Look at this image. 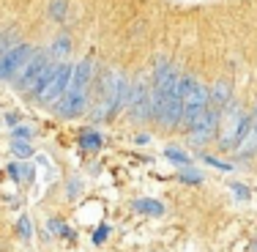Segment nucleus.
<instances>
[{
	"label": "nucleus",
	"mask_w": 257,
	"mask_h": 252,
	"mask_svg": "<svg viewBox=\"0 0 257 252\" xmlns=\"http://www.w3.org/2000/svg\"><path fill=\"white\" fill-rule=\"evenodd\" d=\"M14 36H17V30H6V33H0V55H3L6 50H9L11 44H17V41H14Z\"/></svg>",
	"instance_id": "obj_21"
},
{
	"label": "nucleus",
	"mask_w": 257,
	"mask_h": 252,
	"mask_svg": "<svg viewBox=\"0 0 257 252\" xmlns=\"http://www.w3.org/2000/svg\"><path fill=\"white\" fill-rule=\"evenodd\" d=\"M219 118H222V113L219 110H213V107H208L203 115H200V121L194 124V129L189 132V143L197 148V145H205V143H211L213 137H216V132H219Z\"/></svg>",
	"instance_id": "obj_9"
},
{
	"label": "nucleus",
	"mask_w": 257,
	"mask_h": 252,
	"mask_svg": "<svg viewBox=\"0 0 257 252\" xmlns=\"http://www.w3.org/2000/svg\"><path fill=\"white\" fill-rule=\"evenodd\" d=\"M71 69H74V63H69V60H55L52 74L47 77V82L41 85L39 91H36L33 104H39V107H55V104L63 99L66 88H69Z\"/></svg>",
	"instance_id": "obj_6"
},
{
	"label": "nucleus",
	"mask_w": 257,
	"mask_h": 252,
	"mask_svg": "<svg viewBox=\"0 0 257 252\" xmlns=\"http://www.w3.org/2000/svg\"><path fill=\"white\" fill-rule=\"evenodd\" d=\"M252 118H254V121H257V104H254V113H252Z\"/></svg>",
	"instance_id": "obj_27"
},
{
	"label": "nucleus",
	"mask_w": 257,
	"mask_h": 252,
	"mask_svg": "<svg viewBox=\"0 0 257 252\" xmlns=\"http://www.w3.org/2000/svg\"><path fill=\"white\" fill-rule=\"evenodd\" d=\"M17 230H20L22 241H30V238H33V227H30V217H28V214H22V217H20V222H17Z\"/></svg>",
	"instance_id": "obj_19"
},
{
	"label": "nucleus",
	"mask_w": 257,
	"mask_h": 252,
	"mask_svg": "<svg viewBox=\"0 0 257 252\" xmlns=\"http://www.w3.org/2000/svg\"><path fill=\"white\" fill-rule=\"evenodd\" d=\"M90 82H93V58H82L71 69V79L63 99L55 104V115L66 121H74L90 107Z\"/></svg>",
	"instance_id": "obj_1"
},
{
	"label": "nucleus",
	"mask_w": 257,
	"mask_h": 252,
	"mask_svg": "<svg viewBox=\"0 0 257 252\" xmlns=\"http://www.w3.org/2000/svg\"><path fill=\"white\" fill-rule=\"evenodd\" d=\"M123 71L120 69H112V71H104L101 77V96H99V104L93 110V118L96 121H112L120 110V82H123Z\"/></svg>",
	"instance_id": "obj_5"
},
{
	"label": "nucleus",
	"mask_w": 257,
	"mask_h": 252,
	"mask_svg": "<svg viewBox=\"0 0 257 252\" xmlns=\"http://www.w3.org/2000/svg\"><path fill=\"white\" fill-rule=\"evenodd\" d=\"M208 94H211V107L222 113V110L232 102V82L227 77H222V79H216V82L208 88Z\"/></svg>",
	"instance_id": "obj_10"
},
{
	"label": "nucleus",
	"mask_w": 257,
	"mask_h": 252,
	"mask_svg": "<svg viewBox=\"0 0 257 252\" xmlns=\"http://www.w3.org/2000/svg\"><path fill=\"white\" fill-rule=\"evenodd\" d=\"M14 137H17V140H30V137H33V129H28V126H14Z\"/></svg>",
	"instance_id": "obj_25"
},
{
	"label": "nucleus",
	"mask_w": 257,
	"mask_h": 252,
	"mask_svg": "<svg viewBox=\"0 0 257 252\" xmlns=\"http://www.w3.org/2000/svg\"><path fill=\"white\" fill-rule=\"evenodd\" d=\"M232 198H235V200H241V203H246L249 198H252V195H249V189L246 187H243V184H232Z\"/></svg>",
	"instance_id": "obj_22"
},
{
	"label": "nucleus",
	"mask_w": 257,
	"mask_h": 252,
	"mask_svg": "<svg viewBox=\"0 0 257 252\" xmlns=\"http://www.w3.org/2000/svg\"><path fill=\"white\" fill-rule=\"evenodd\" d=\"M47 230H50L52 236H58V238L69 236V227H66V222H63V219H58V217H52L50 222H47Z\"/></svg>",
	"instance_id": "obj_18"
},
{
	"label": "nucleus",
	"mask_w": 257,
	"mask_h": 252,
	"mask_svg": "<svg viewBox=\"0 0 257 252\" xmlns=\"http://www.w3.org/2000/svg\"><path fill=\"white\" fill-rule=\"evenodd\" d=\"M134 211L145 214V217H162L164 214V206L154 198H137L134 200Z\"/></svg>",
	"instance_id": "obj_12"
},
{
	"label": "nucleus",
	"mask_w": 257,
	"mask_h": 252,
	"mask_svg": "<svg viewBox=\"0 0 257 252\" xmlns=\"http://www.w3.org/2000/svg\"><path fill=\"white\" fill-rule=\"evenodd\" d=\"M203 159H205V164H211V167L222 170V173H230V170H232V164L222 162V159H216V156H203Z\"/></svg>",
	"instance_id": "obj_23"
},
{
	"label": "nucleus",
	"mask_w": 257,
	"mask_h": 252,
	"mask_svg": "<svg viewBox=\"0 0 257 252\" xmlns=\"http://www.w3.org/2000/svg\"><path fill=\"white\" fill-rule=\"evenodd\" d=\"M55 69V60L50 58V52H41L36 50L25 63L20 66V71L14 74L11 79V85H14V91H20V94H28L30 99L36 96V91L41 88V85L47 82V77L52 74Z\"/></svg>",
	"instance_id": "obj_2"
},
{
	"label": "nucleus",
	"mask_w": 257,
	"mask_h": 252,
	"mask_svg": "<svg viewBox=\"0 0 257 252\" xmlns=\"http://www.w3.org/2000/svg\"><path fill=\"white\" fill-rule=\"evenodd\" d=\"M252 113L241 107V102L232 99L227 107L222 110V118H219V132H216V143L222 151H232L238 145V140L246 134V129L252 126Z\"/></svg>",
	"instance_id": "obj_3"
},
{
	"label": "nucleus",
	"mask_w": 257,
	"mask_h": 252,
	"mask_svg": "<svg viewBox=\"0 0 257 252\" xmlns=\"http://www.w3.org/2000/svg\"><path fill=\"white\" fill-rule=\"evenodd\" d=\"M183 170V167H181ZM181 181H186V184H200V181H203V176H200V173H192V170H183V173H181Z\"/></svg>",
	"instance_id": "obj_24"
},
{
	"label": "nucleus",
	"mask_w": 257,
	"mask_h": 252,
	"mask_svg": "<svg viewBox=\"0 0 257 252\" xmlns=\"http://www.w3.org/2000/svg\"><path fill=\"white\" fill-rule=\"evenodd\" d=\"M107 236H109V225H101L99 230H96V236H93V244H101Z\"/></svg>",
	"instance_id": "obj_26"
},
{
	"label": "nucleus",
	"mask_w": 257,
	"mask_h": 252,
	"mask_svg": "<svg viewBox=\"0 0 257 252\" xmlns=\"http://www.w3.org/2000/svg\"><path fill=\"white\" fill-rule=\"evenodd\" d=\"M50 17H52V20H63V17H66V0H52V3H50Z\"/></svg>",
	"instance_id": "obj_20"
},
{
	"label": "nucleus",
	"mask_w": 257,
	"mask_h": 252,
	"mask_svg": "<svg viewBox=\"0 0 257 252\" xmlns=\"http://www.w3.org/2000/svg\"><path fill=\"white\" fill-rule=\"evenodd\" d=\"M164 156L173 164H178V167H189V164H192V156L183 148H178V145H167V148H164Z\"/></svg>",
	"instance_id": "obj_15"
},
{
	"label": "nucleus",
	"mask_w": 257,
	"mask_h": 252,
	"mask_svg": "<svg viewBox=\"0 0 257 252\" xmlns=\"http://www.w3.org/2000/svg\"><path fill=\"white\" fill-rule=\"evenodd\" d=\"M36 52L33 44H25V41H20V44H11L9 50L0 55V82H6V79H14V74L20 71V66L25 63L30 55Z\"/></svg>",
	"instance_id": "obj_8"
},
{
	"label": "nucleus",
	"mask_w": 257,
	"mask_h": 252,
	"mask_svg": "<svg viewBox=\"0 0 257 252\" xmlns=\"http://www.w3.org/2000/svg\"><path fill=\"white\" fill-rule=\"evenodd\" d=\"M11 153H14L20 162H25L28 156H33V145H30V140H17L14 137V143H11Z\"/></svg>",
	"instance_id": "obj_16"
},
{
	"label": "nucleus",
	"mask_w": 257,
	"mask_h": 252,
	"mask_svg": "<svg viewBox=\"0 0 257 252\" xmlns=\"http://www.w3.org/2000/svg\"><path fill=\"white\" fill-rule=\"evenodd\" d=\"M101 143H104V140H101V134L96 132V129H85V132H82V145H85L88 151L101 148Z\"/></svg>",
	"instance_id": "obj_17"
},
{
	"label": "nucleus",
	"mask_w": 257,
	"mask_h": 252,
	"mask_svg": "<svg viewBox=\"0 0 257 252\" xmlns=\"http://www.w3.org/2000/svg\"><path fill=\"white\" fill-rule=\"evenodd\" d=\"M128 115L137 124L154 118V82L148 79V74H140L137 79H132V102H128Z\"/></svg>",
	"instance_id": "obj_7"
},
{
	"label": "nucleus",
	"mask_w": 257,
	"mask_h": 252,
	"mask_svg": "<svg viewBox=\"0 0 257 252\" xmlns=\"http://www.w3.org/2000/svg\"><path fill=\"white\" fill-rule=\"evenodd\" d=\"M71 55V39L66 33H60L58 39L52 41V47H50V58L52 60H66Z\"/></svg>",
	"instance_id": "obj_13"
},
{
	"label": "nucleus",
	"mask_w": 257,
	"mask_h": 252,
	"mask_svg": "<svg viewBox=\"0 0 257 252\" xmlns=\"http://www.w3.org/2000/svg\"><path fill=\"white\" fill-rule=\"evenodd\" d=\"M9 176L14 178L17 184H30L33 181V167L28 162H11L9 164Z\"/></svg>",
	"instance_id": "obj_14"
},
{
	"label": "nucleus",
	"mask_w": 257,
	"mask_h": 252,
	"mask_svg": "<svg viewBox=\"0 0 257 252\" xmlns=\"http://www.w3.org/2000/svg\"><path fill=\"white\" fill-rule=\"evenodd\" d=\"M211 107V94H208V85L203 79L192 77L186 85V91H183V115H181V132H192L194 124L200 121V115L205 113V110Z\"/></svg>",
	"instance_id": "obj_4"
},
{
	"label": "nucleus",
	"mask_w": 257,
	"mask_h": 252,
	"mask_svg": "<svg viewBox=\"0 0 257 252\" xmlns=\"http://www.w3.org/2000/svg\"><path fill=\"white\" fill-rule=\"evenodd\" d=\"M235 153V159H241V162H246V159H252L257 153V121H252V126L246 129V134H243L241 140H238V145L232 148Z\"/></svg>",
	"instance_id": "obj_11"
}]
</instances>
